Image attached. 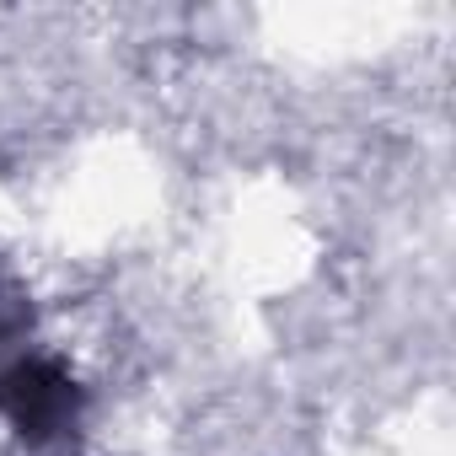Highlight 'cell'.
Wrapping results in <instances>:
<instances>
[{
    "label": "cell",
    "instance_id": "cell-1",
    "mask_svg": "<svg viewBox=\"0 0 456 456\" xmlns=\"http://www.w3.org/2000/svg\"><path fill=\"white\" fill-rule=\"evenodd\" d=\"M0 408L17 419L22 435L44 440V435H54V429L70 424V413H76V387H70L49 360H22V365H12L6 376H0Z\"/></svg>",
    "mask_w": 456,
    "mask_h": 456
}]
</instances>
